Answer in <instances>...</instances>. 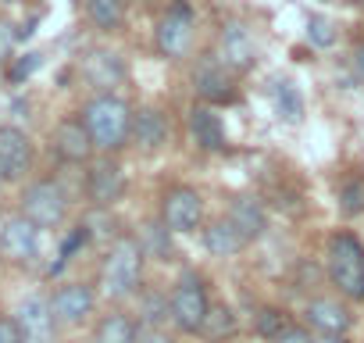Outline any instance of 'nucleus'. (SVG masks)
I'll use <instances>...</instances> for the list:
<instances>
[{
    "instance_id": "obj_1",
    "label": "nucleus",
    "mask_w": 364,
    "mask_h": 343,
    "mask_svg": "<svg viewBox=\"0 0 364 343\" xmlns=\"http://www.w3.org/2000/svg\"><path fill=\"white\" fill-rule=\"evenodd\" d=\"M132 107L118 93H97L82 107V122L90 129V139L100 154H118L125 143H132Z\"/></svg>"
},
{
    "instance_id": "obj_2",
    "label": "nucleus",
    "mask_w": 364,
    "mask_h": 343,
    "mask_svg": "<svg viewBox=\"0 0 364 343\" xmlns=\"http://www.w3.org/2000/svg\"><path fill=\"white\" fill-rule=\"evenodd\" d=\"M143 243L132 240V236H118L107 254H104V265H100V286L111 300H129L139 293L143 286Z\"/></svg>"
},
{
    "instance_id": "obj_3",
    "label": "nucleus",
    "mask_w": 364,
    "mask_h": 343,
    "mask_svg": "<svg viewBox=\"0 0 364 343\" xmlns=\"http://www.w3.org/2000/svg\"><path fill=\"white\" fill-rule=\"evenodd\" d=\"M325 272L328 283L346 297V300H364V243L339 229L325 243Z\"/></svg>"
},
{
    "instance_id": "obj_4",
    "label": "nucleus",
    "mask_w": 364,
    "mask_h": 343,
    "mask_svg": "<svg viewBox=\"0 0 364 343\" xmlns=\"http://www.w3.org/2000/svg\"><path fill=\"white\" fill-rule=\"evenodd\" d=\"M208 311H211V297H208L204 279L197 272L178 275V283L171 286V297H168V318L175 322V329L178 332H200L208 322Z\"/></svg>"
},
{
    "instance_id": "obj_5",
    "label": "nucleus",
    "mask_w": 364,
    "mask_h": 343,
    "mask_svg": "<svg viewBox=\"0 0 364 343\" xmlns=\"http://www.w3.org/2000/svg\"><path fill=\"white\" fill-rule=\"evenodd\" d=\"M161 226L171 236H190L204 226V197L197 186H168L161 197Z\"/></svg>"
},
{
    "instance_id": "obj_6",
    "label": "nucleus",
    "mask_w": 364,
    "mask_h": 343,
    "mask_svg": "<svg viewBox=\"0 0 364 343\" xmlns=\"http://www.w3.org/2000/svg\"><path fill=\"white\" fill-rule=\"evenodd\" d=\"M22 215L36 229H58L68 218V194L54 179H36L22 194Z\"/></svg>"
},
{
    "instance_id": "obj_7",
    "label": "nucleus",
    "mask_w": 364,
    "mask_h": 343,
    "mask_svg": "<svg viewBox=\"0 0 364 343\" xmlns=\"http://www.w3.org/2000/svg\"><path fill=\"white\" fill-rule=\"evenodd\" d=\"M193 29H197L193 11L186 4H171L154 26V51L168 61L186 58L190 47H193Z\"/></svg>"
},
{
    "instance_id": "obj_8",
    "label": "nucleus",
    "mask_w": 364,
    "mask_h": 343,
    "mask_svg": "<svg viewBox=\"0 0 364 343\" xmlns=\"http://www.w3.org/2000/svg\"><path fill=\"white\" fill-rule=\"evenodd\" d=\"M86 197H90L93 208H111L125 197V172L111 154L90 161V168H86Z\"/></svg>"
},
{
    "instance_id": "obj_9",
    "label": "nucleus",
    "mask_w": 364,
    "mask_h": 343,
    "mask_svg": "<svg viewBox=\"0 0 364 343\" xmlns=\"http://www.w3.org/2000/svg\"><path fill=\"white\" fill-rule=\"evenodd\" d=\"M218 61L232 75H247L257 65V43H254V33L243 22L232 19V22L222 26V33H218Z\"/></svg>"
},
{
    "instance_id": "obj_10",
    "label": "nucleus",
    "mask_w": 364,
    "mask_h": 343,
    "mask_svg": "<svg viewBox=\"0 0 364 343\" xmlns=\"http://www.w3.org/2000/svg\"><path fill=\"white\" fill-rule=\"evenodd\" d=\"M79 72L97 93H114V86H122L125 75H129L122 54L111 51V47H90L79 61Z\"/></svg>"
},
{
    "instance_id": "obj_11",
    "label": "nucleus",
    "mask_w": 364,
    "mask_h": 343,
    "mask_svg": "<svg viewBox=\"0 0 364 343\" xmlns=\"http://www.w3.org/2000/svg\"><path fill=\"white\" fill-rule=\"evenodd\" d=\"M15 322L26 343H58V318H54L50 297H40V293L26 297L15 307Z\"/></svg>"
},
{
    "instance_id": "obj_12",
    "label": "nucleus",
    "mask_w": 364,
    "mask_h": 343,
    "mask_svg": "<svg viewBox=\"0 0 364 343\" xmlns=\"http://www.w3.org/2000/svg\"><path fill=\"white\" fill-rule=\"evenodd\" d=\"M40 233L43 229H36L22 211L4 215L0 218V254H4L8 261H18V265L33 261L40 254Z\"/></svg>"
},
{
    "instance_id": "obj_13",
    "label": "nucleus",
    "mask_w": 364,
    "mask_h": 343,
    "mask_svg": "<svg viewBox=\"0 0 364 343\" xmlns=\"http://www.w3.org/2000/svg\"><path fill=\"white\" fill-rule=\"evenodd\" d=\"M33 168V139L18 125H0V183H18Z\"/></svg>"
},
{
    "instance_id": "obj_14",
    "label": "nucleus",
    "mask_w": 364,
    "mask_h": 343,
    "mask_svg": "<svg viewBox=\"0 0 364 343\" xmlns=\"http://www.w3.org/2000/svg\"><path fill=\"white\" fill-rule=\"evenodd\" d=\"M58 325H82L97 307V290L90 283H61L50 297Z\"/></svg>"
},
{
    "instance_id": "obj_15",
    "label": "nucleus",
    "mask_w": 364,
    "mask_h": 343,
    "mask_svg": "<svg viewBox=\"0 0 364 343\" xmlns=\"http://www.w3.org/2000/svg\"><path fill=\"white\" fill-rule=\"evenodd\" d=\"M50 143H54V154H58L65 164H90V161H93V150H97L82 118H65V122H58Z\"/></svg>"
},
{
    "instance_id": "obj_16",
    "label": "nucleus",
    "mask_w": 364,
    "mask_h": 343,
    "mask_svg": "<svg viewBox=\"0 0 364 343\" xmlns=\"http://www.w3.org/2000/svg\"><path fill=\"white\" fill-rule=\"evenodd\" d=\"M304 318H307V325L318 336H346L353 329V311L343 300H336V297H314V300H307Z\"/></svg>"
},
{
    "instance_id": "obj_17",
    "label": "nucleus",
    "mask_w": 364,
    "mask_h": 343,
    "mask_svg": "<svg viewBox=\"0 0 364 343\" xmlns=\"http://www.w3.org/2000/svg\"><path fill=\"white\" fill-rule=\"evenodd\" d=\"M186 125H190V136L200 150L208 154H222L229 147V132H225V122L222 115L211 107V104H193L190 115H186Z\"/></svg>"
},
{
    "instance_id": "obj_18",
    "label": "nucleus",
    "mask_w": 364,
    "mask_h": 343,
    "mask_svg": "<svg viewBox=\"0 0 364 343\" xmlns=\"http://www.w3.org/2000/svg\"><path fill=\"white\" fill-rule=\"evenodd\" d=\"M193 90H197V97H200V104H232L240 93H236V75L222 65V61H215V65H200L197 72H193Z\"/></svg>"
},
{
    "instance_id": "obj_19",
    "label": "nucleus",
    "mask_w": 364,
    "mask_h": 343,
    "mask_svg": "<svg viewBox=\"0 0 364 343\" xmlns=\"http://www.w3.org/2000/svg\"><path fill=\"white\" fill-rule=\"evenodd\" d=\"M171 136V125L164 118L161 107H139L132 115V143L143 150V154H157Z\"/></svg>"
},
{
    "instance_id": "obj_20",
    "label": "nucleus",
    "mask_w": 364,
    "mask_h": 343,
    "mask_svg": "<svg viewBox=\"0 0 364 343\" xmlns=\"http://www.w3.org/2000/svg\"><path fill=\"white\" fill-rule=\"evenodd\" d=\"M204 247H208L211 258H236V254H243L250 247V240L229 222V215H222V218H215L204 229Z\"/></svg>"
},
{
    "instance_id": "obj_21",
    "label": "nucleus",
    "mask_w": 364,
    "mask_h": 343,
    "mask_svg": "<svg viewBox=\"0 0 364 343\" xmlns=\"http://www.w3.org/2000/svg\"><path fill=\"white\" fill-rule=\"evenodd\" d=\"M229 222H232L250 243L261 240L264 229H268V215H264V208H261L257 201H250V197H236V201H232V208H229Z\"/></svg>"
},
{
    "instance_id": "obj_22",
    "label": "nucleus",
    "mask_w": 364,
    "mask_h": 343,
    "mask_svg": "<svg viewBox=\"0 0 364 343\" xmlns=\"http://www.w3.org/2000/svg\"><path fill=\"white\" fill-rule=\"evenodd\" d=\"M136 336H139V325L125 311H107L93 325V343H136Z\"/></svg>"
},
{
    "instance_id": "obj_23",
    "label": "nucleus",
    "mask_w": 364,
    "mask_h": 343,
    "mask_svg": "<svg viewBox=\"0 0 364 343\" xmlns=\"http://www.w3.org/2000/svg\"><path fill=\"white\" fill-rule=\"evenodd\" d=\"M82 8L100 33H114L125 22V0H82Z\"/></svg>"
},
{
    "instance_id": "obj_24",
    "label": "nucleus",
    "mask_w": 364,
    "mask_h": 343,
    "mask_svg": "<svg viewBox=\"0 0 364 343\" xmlns=\"http://www.w3.org/2000/svg\"><path fill=\"white\" fill-rule=\"evenodd\" d=\"M236 329H240L236 311H232L229 304H211V311H208V322H204L200 336H208L211 343H222V339L236 336Z\"/></svg>"
},
{
    "instance_id": "obj_25",
    "label": "nucleus",
    "mask_w": 364,
    "mask_h": 343,
    "mask_svg": "<svg viewBox=\"0 0 364 343\" xmlns=\"http://www.w3.org/2000/svg\"><path fill=\"white\" fill-rule=\"evenodd\" d=\"M275 115L289 125H300L304 122V97L300 90L289 83V79H279L275 83Z\"/></svg>"
},
{
    "instance_id": "obj_26",
    "label": "nucleus",
    "mask_w": 364,
    "mask_h": 343,
    "mask_svg": "<svg viewBox=\"0 0 364 343\" xmlns=\"http://www.w3.org/2000/svg\"><path fill=\"white\" fill-rule=\"evenodd\" d=\"M307 40H311V47H318V51H328V47L339 40V33H336V22H332L328 15H321V11L307 15Z\"/></svg>"
},
{
    "instance_id": "obj_27",
    "label": "nucleus",
    "mask_w": 364,
    "mask_h": 343,
    "mask_svg": "<svg viewBox=\"0 0 364 343\" xmlns=\"http://www.w3.org/2000/svg\"><path fill=\"white\" fill-rule=\"evenodd\" d=\"M282 329H289L286 311H279V307H264V311H261V318H257V332H261V336H268V339H275Z\"/></svg>"
},
{
    "instance_id": "obj_28",
    "label": "nucleus",
    "mask_w": 364,
    "mask_h": 343,
    "mask_svg": "<svg viewBox=\"0 0 364 343\" xmlns=\"http://www.w3.org/2000/svg\"><path fill=\"white\" fill-rule=\"evenodd\" d=\"M268 343H314V336H311V329H304V325H289V329H282L275 339H268Z\"/></svg>"
},
{
    "instance_id": "obj_29",
    "label": "nucleus",
    "mask_w": 364,
    "mask_h": 343,
    "mask_svg": "<svg viewBox=\"0 0 364 343\" xmlns=\"http://www.w3.org/2000/svg\"><path fill=\"white\" fill-rule=\"evenodd\" d=\"M136 343H175V339H171L168 329H161V325H139Z\"/></svg>"
},
{
    "instance_id": "obj_30",
    "label": "nucleus",
    "mask_w": 364,
    "mask_h": 343,
    "mask_svg": "<svg viewBox=\"0 0 364 343\" xmlns=\"http://www.w3.org/2000/svg\"><path fill=\"white\" fill-rule=\"evenodd\" d=\"M11 51H15V33H11L8 22H0V65L11 58Z\"/></svg>"
},
{
    "instance_id": "obj_31",
    "label": "nucleus",
    "mask_w": 364,
    "mask_h": 343,
    "mask_svg": "<svg viewBox=\"0 0 364 343\" xmlns=\"http://www.w3.org/2000/svg\"><path fill=\"white\" fill-rule=\"evenodd\" d=\"M0 343H26L15 318H0Z\"/></svg>"
},
{
    "instance_id": "obj_32",
    "label": "nucleus",
    "mask_w": 364,
    "mask_h": 343,
    "mask_svg": "<svg viewBox=\"0 0 364 343\" xmlns=\"http://www.w3.org/2000/svg\"><path fill=\"white\" fill-rule=\"evenodd\" d=\"M353 65H357V75L364 79V43L357 47V54H353Z\"/></svg>"
},
{
    "instance_id": "obj_33",
    "label": "nucleus",
    "mask_w": 364,
    "mask_h": 343,
    "mask_svg": "<svg viewBox=\"0 0 364 343\" xmlns=\"http://www.w3.org/2000/svg\"><path fill=\"white\" fill-rule=\"evenodd\" d=\"M314 343H346V336H318Z\"/></svg>"
},
{
    "instance_id": "obj_34",
    "label": "nucleus",
    "mask_w": 364,
    "mask_h": 343,
    "mask_svg": "<svg viewBox=\"0 0 364 343\" xmlns=\"http://www.w3.org/2000/svg\"><path fill=\"white\" fill-rule=\"evenodd\" d=\"M350 4H364V0H350Z\"/></svg>"
}]
</instances>
